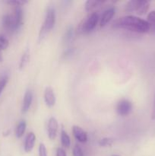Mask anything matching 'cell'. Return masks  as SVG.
<instances>
[{
	"instance_id": "obj_1",
	"label": "cell",
	"mask_w": 155,
	"mask_h": 156,
	"mask_svg": "<svg viewBox=\"0 0 155 156\" xmlns=\"http://www.w3.org/2000/svg\"><path fill=\"white\" fill-rule=\"evenodd\" d=\"M112 27L126 29L139 34L150 31V27L147 21L135 15H126L118 18L112 24Z\"/></svg>"
},
{
	"instance_id": "obj_2",
	"label": "cell",
	"mask_w": 155,
	"mask_h": 156,
	"mask_svg": "<svg viewBox=\"0 0 155 156\" xmlns=\"http://www.w3.org/2000/svg\"><path fill=\"white\" fill-rule=\"evenodd\" d=\"M99 21V15L96 12H92L84 20L81 22L78 27V34H89L97 26Z\"/></svg>"
},
{
	"instance_id": "obj_3",
	"label": "cell",
	"mask_w": 155,
	"mask_h": 156,
	"mask_svg": "<svg viewBox=\"0 0 155 156\" xmlns=\"http://www.w3.org/2000/svg\"><path fill=\"white\" fill-rule=\"evenodd\" d=\"M132 111V104L128 99H122L116 105L117 114L122 117L128 116Z\"/></svg>"
},
{
	"instance_id": "obj_4",
	"label": "cell",
	"mask_w": 155,
	"mask_h": 156,
	"mask_svg": "<svg viewBox=\"0 0 155 156\" xmlns=\"http://www.w3.org/2000/svg\"><path fill=\"white\" fill-rule=\"evenodd\" d=\"M56 23V12L53 8H49L46 13L45 20H44L43 27L46 29L47 32L51 30L54 27Z\"/></svg>"
},
{
	"instance_id": "obj_5",
	"label": "cell",
	"mask_w": 155,
	"mask_h": 156,
	"mask_svg": "<svg viewBox=\"0 0 155 156\" xmlns=\"http://www.w3.org/2000/svg\"><path fill=\"white\" fill-rule=\"evenodd\" d=\"M58 128H59V124H58L57 120L54 117H50L48 121V126H47V134L50 140H54L56 139Z\"/></svg>"
},
{
	"instance_id": "obj_6",
	"label": "cell",
	"mask_w": 155,
	"mask_h": 156,
	"mask_svg": "<svg viewBox=\"0 0 155 156\" xmlns=\"http://www.w3.org/2000/svg\"><path fill=\"white\" fill-rule=\"evenodd\" d=\"M44 101L46 105L49 108H52L56 104V95H55L54 90L50 86H47L45 88L43 94Z\"/></svg>"
},
{
	"instance_id": "obj_7",
	"label": "cell",
	"mask_w": 155,
	"mask_h": 156,
	"mask_svg": "<svg viewBox=\"0 0 155 156\" xmlns=\"http://www.w3.org/2000/svg\"><path fill=\"white\" fill-rule=\"evenodd\" d=\"M115 8L111 7L107 9L106 10H105L103 12V13L102 14L101 17H100V27H105L109 21L112 20V18H113L114 15H115Z\"/></svg>"
},
{
	"instance_id": "obj_8",
	"label": "cell",
	"mask_w": 155,
	"mask_h": 156,
	"mask_svg": "<svg viewBox=\"0 0 155 156\" xmlns=\"http://www.w3.org/2000/svg\"><path fill=\"white\" fill-rule=\"evenodd\" d=\"M2 23L3 28L5 29L7 31L14 32L16 30V29H15V21H14V18L12 15L6 14V15H3Z\"/></svg>"
},
{
	"instance_id": "obj_9",
	"label": "cell",
	"mask_w": 155,
	"mask_h": 156,
	"mask_svg": "<svg viewBox=\"0 0 155 156\" xmlns=\"http://www.w3.org/2000/svg\"><path fill=\"white\" fill-rule=\"evenodd\" d=\"M72 133L73 136H74V138L76 139V140L79 142V143H84L88 141V133H86V131L84 130L81 127L78 126H73L72 127Z\"/></svg>"
},
{
	"instance_id": "obj_10",
	"label": "cell",
	"mask_w": 155,
	"mask_h": 156,
	"mask_svg": "<svg viewBox=\"0 0 155 156\" xmlns=\"http://www.w3.org/2000/svg\"><path fill=\"white\" fill-rule=\"evenodd\" d=\"M33 101V92L30 90H27L24 94V99H23L22 106H21V113L26 114L30 109Z\"/></svg>"
},
{
	"instance_id": "obj_11",
	"label": "cell",
	"mask_w": 155,
	"mask_h": 156,
	"mask_svg": "<svg viewBox=\"0 0 155 156\" xmlns=\"http://www.w3.org/2000/svg\"><path fill=\"white\" fill-rule=\"evenodd\" d=\"M12 15H13L14 21H15V29H16V30H18V29L21 28V27L23 24L24 12H23L22 8L20 7V6L15 7V12H14V14Z\"/></svg>"
},
{
	"instance_id": "obj_12",
	"label": "cell",
	"mask_w": 155,
	"mask_h": 156,
	"mask_svg": "<svg viewBox=\"0 0 155 156\" xmlns=\"http://www.w3.org/2000/svg\"><path fill=\"white\" fill-rule=\"evenodd\" d=\"M35 142H36V136L33 132H30L27 135L25 138V141H24V149L25 152L29 153V152L33 150V147H34Z\"/></svg>"
},
{
	"instance_id": "obj_13",
	"label": "cell",
	"mask_w": 155,
	"mask_h": 156,
	"mask_svg": "<svg viewBox=\"0 0 155 156\" xmlns=\"http://www.w3.org/2000/svg\"><path fill=\"white\" fill-rule=\"evenodd\" d=\"M150 2L146 0H138V7L136 9V14L138 15H143L146 14V12L148 11Z\"/></svg>"
},
{
	"instance_id": "obj_14",
	"label": "cell",
	"mask_w": 155,
	"mask_h": 156,
	"mask_svg": "<svg viewBox=\"0 0 155 156\" xmlns=\"http://www.w3.org/2000/svg\"><path fill=\"white\" fill-rule=\"evenodd\" d=\"M103 2H104L103 1H99V0H88L84 4L85 10L87 12L94 11V9L103 5Z\"/></svg>"
},
{
	"instance_id": "obj_15",
	"label": "cell",
	"mask_w": 155,
	"mask_h": 156,
	"mask_svg": "<svg viewBox=\"0 0 155 156\" xmlns=\"http://www.w3.org/2000/svg\"><path fill=\"white\" fill-rule=\"evenodd\" d=\"M30 61V50L27 49L23 53L19 62V69L22 70L25 68Z\"/></svg>"
},
{
	"instance_id": "obj_16",
	"label": "cell",
	"mask_w": 155,
	"mask_h": 156,
	"mask_svg": "<svg viewBox=\"0 0 155 156\" xmlns=\"http://www.w3.org/2000/svg\"><path fill=\"white\" fill-rule=\"evenodd\" d=\"M26 127H27V123H26L25 120H21L18 123L16 127V130H15V136H16L17 138L19 139L23 136V135L25 133Z\"/></svg>"
},
{
	"instance_id": "obj_17",
	"label": "cell",
	"mask_w": 155,
	"mask_h": 156,
	"mask_svg": "<svg viewBox=\"0 0 155 156\" xmlns=\"http://www.w3.org/2000/svg\"><path fill=\"white\" fill-rule=\"evenodd\" d=\"M61 143H62V146L65 148H68L71 146V139L66 131L64 130L63 129L61 131Z\"/></svg>"
},
{
	"instance_id": "obj_18",
	"label": "cell",
	"mask_w": 155,
	"mask_h": 156,
	"mask_svg": "<svg viewBox=\"0 0 155 156\" xmlns=\"http://www.w3.org/2000/svg\"><path fill=\"white\" fill-rule=\"evenodd\" d=\"M138 0H131V1L128 2L125 7V10L128 13H131V12H136L137 7H138Z\"/></svg>"
},
{
	"instance_id": "obj_19",
	"label": "cell",
	"mask_w": 155,
	"mask_h": 156,
	"mask_svg": "<svg viewBox=\"0 0 155 156\" xmlns=\"http://www.w3.org/2000/svg\"><path fill=\"white\" fill-rule=\"evenodd\" d=\"M147 21L150 27V30L155 33V11H152L148 14Z\"/></svg>"
},
{
	"instance_id": "obj_20",
	"label": "cell",
	"mask_w": 155,
	"mask_h": 156,
	"mask_svg": "<svg viewBox=\"0 0 155 156\" xmlns=\"http://www.w3.org/2000/svg\"><path fill=\"white\" fill-rule=\"evenodd\" d=\"M114 143V140L110 137H104L99 141V145L102 147H107L111 146Z\"/></svg>"
},
{
	"instance_id": "obj_21",
	"label": "cell",
	"mask_w": 155,
	"mask_h": 156,
	"mask_svg": "<svg viewBox=\"0 0 155 156\" xmlns=\"http://www.w3.org/2000/svg\"><path fill=\"white\" fill-rule=\"evenodd\" d=\"M73 37H74V29L71 26H69L65 32V37H64L65 41V42H70L72 40Z\"/></svg>"
},
{
	"instance_id": "obj_22",
	"label": "cell",
	"mask_w": 155,
	"mask_h": 156,
	"mask_svg": "<svg viewBox=\"0 0 155 156\" xmlns=\"http://www.w3.org/2000/svg\"><path fill=\"white\" fill-rule=\"evenodd\" d=\"M9 40L2 34H0V50H5L9 47Z\"/></svg>"
},
{
	"instance_id": "obj_23",
	"label": "cell",
	"mask_w": 155,
	"mask_h": 156,
	"mask_svg": "<svg viewBox=\"0 0 155 156\" xmlns=\"http://www.w3.org/2000/svg\"><path fill=\"white\" fill-rule=\"evenodd\" d=\"M27 2H28V1H27V0H9V1H7L8 4L14 5L15 7H18V6L21 7Z\"/></svg>"
},
{
	"instance_id": "obj_24",
	"label": "cell",
	"mask_w": 155,
	"mask_h": 156,
	"mask_svg": "<svg viewBox=\"0 0 155 156\" xmlns=\"http://www.w3.org/2000/svg\"><path fill=\"white\" fill-rule=\"evenodd\" d=\"M9 81V77L7 76H4L0 79V95H1L2 92L3 91L4 88H5L6 85Z\"/></svg>"
},
{
	"instance_id": "obj_25",
	"label": "cell",
	"mask_w": 155,
	"mask_h": 156,
	"mask_svg": "<svg viewBox=\"0 0 155 156\" xmlns=\"http://www.w3.org/2000/svg\"><path fill=\"white\" fill-rule=\"evenodd\" d=\"M73 156H84V152L82 149L81 148V146L79 145L76 144L74 146L72 150Z\"/></svg>"
},
{
	"instance_id": "obj_26",
	"label": "cell",
	"mask_w": 155,
	"mask_h": 156,
	"mask_svg": "<svg viewBox=\"0 0 155 156\" xmlns=\"http://www.w3.org/2000/svg\"><path fill=\"white\" fill-rule=\"evenodd\" d=\"M39 156H48L46 148L43 143H40L39 145Z\"/></svg>"
},
{
	"instance_id": "obj_27",
	"label": "cell",
	"mask_w": 155,
	"mask_h": 156,
	"mask_svg": "<svg viewBox=\"0 0 155 156\" xmlns=\"http://www.w3.org/2000/svg\"><path fill=\"white\" fill-rule=\"evenodd\" d=\"M56 156H67L65 149L62 148H58L56 150Z\"/></svg>"
},
{
	"instance_id": "obj_28",
	"label": "cell",
	"mask_w": 155,
	"mask_h": 156,
	"mask_svg": "<svg viewBox=\"0 0 155 156\" xmlns=\"http://www.w3.org/2000/svg\"><path fill=\"white\" fill-rule=\"evenodd\" d=\"M73 50H74V49H72V48L68 49V50H67L66 51H65V53H64L63 56H65V57H67V56H71V55L73 53Z\"/></svg>"
},
{
	"instance_id": "obj_29",
	"label": "cell",
	"mask_w": 155,
	"mask_h": 156,
	"mask_svg": "<svg viewBox=\"0 0 155 156\" xmlns=\"http://www.w3.org/2000/svg\"><path fill=\"white\" fill-rule=\"evenodd\" d=\"M151 119H152V120H155V94H154V101H153V108H152Z\"/></svg>"
},
{
	"instance_id": "obj_30",
	"label": "cell",
	"mask_w": 155,
	"mask_h": 156,
	"mask_svg": "<svg viewBox=\"0 0 155 156\" xmlns=\"http://www.w3.org/2000/svg\"><path fill=\"white\" fill-rule=\"evenodd\" d=\"M9 134H10V130H7L6 131V132H4V133H3V136H9Z\"/></svg>"
},
{
	"instance_id": "obj_31",
	"label": "cell",
	"mask_w": 155,
	"mask_h": 156,
	"mask_svg": "<svg viewBox=\"0 0 155 156\" xmlns=\"http://www.w3.org/2000/svg\"><path fill=\"white\" fill-rule=\"evenodd\" d=\"M3 60V58H2V51L0 50V62H2Z\"/></svg>"
},
{
	"instance_id": "obj_32",
	"label": "cell",
	"mask_w": 155,
	"mask_h": 156,
	"mask_svg": "<svg viewBox=\"0 0 155 156\" xmlns=\"http://www.w3.org/2000/svg\"><path fill=\"white\" fill-rule=\"evenodd\" d=\"M114 156H119V155H114Z\"/></svg>"
}]
</instances>
